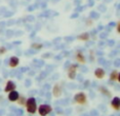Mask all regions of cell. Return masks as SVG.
<instances>
[{"instance_id": "cell-1", "label": "cell", "mask_w": 120, "mask_h": 116, "mask_svg": "<svg viewBox=\"0 0 120 116\" xmlns=\"http://www.w3.org/2000/svg\"><path fill=\"white\" fill-rule=\"evenodd\" d=\"M25 106H26L27 112L31 113V114H34L36 112V109H37V102H36V99L34 97H31L26 100L25 102Z\"/></svg>"}, {"instance_id": "cell-2", "label": "cell", "mask_w": 120, "mask_h": 116, "mask_svg": "<svg viewBox=\"0 0 120 116\" xmlns=\"http://www.w3.org/2000/svg\"><path fill=\"white\" fill-rule=\"evenodd\" d=\"M38 111H39V114L41 116H45V115H48L49 113L52 112V107H51L50 104H42V106H40Z\"/></svg>"}, {"instance_id": "cell-3", "label": "cell", "mask_w": 120, "mask_h": 116, "mask_svg": "<svg viewBox=\"0 0 120 116\" xmlns=\"http://www.w3.org/2000/svg\"><path fill=\"white\" fill-rule=\"evenodd\" d=\"M75 100L78 104H84L86 101V95L84 93H78L75 95Z\"/></svg>"}, {"instance_id": "cell-4", "label": "cell", "mask_w": 120, "mask_h": 116, "mask_svg": "<svg viewBox=\"0 0 120 116\" xmlns=\"http://www.w3.org/2000/svg\"><path fill=\"white\" fill-rule=\"evenodd\" d=\"M77 64H70V69H68V77L71 79H74L76 77V69H77Z\"/></svg>"}, {"instance_id": "cell-5", "label": "cell", "mask_w": 120, "mask_h": 116, "mask_svg": "<svg viewBox=\"0 0 120 116\" xmlns=\"http://www.w3.org/2000/svg\"><path fill=\"white\" fill-rule=\"evenodd\" d=\"M19 98V94L17 93L16 91H11L10 94H8V100H11V101H16V100H18Z\"/></svg>"}, {"instance_id": "cell-6", "label": "cell", "mask_w": 120, "mask_h": 116, "mask_svg": "<svg viewBox=\"0 0 120 116\" xmlns=\"http://www.w3.org/2000/svg\"><path fill=\"white\" fill-rule=\"evenodd\" d=\"M8 64H10L12 68H15V66H17L19 64V58L18 57H11L10 59H8Z\"/></svg>"}, {"instance_id": "cell-7", "label": "cell", "mask_w": 120, "mask_h": 116, "mask_svg": "<svg viewBox=\"0 0 120 116\" xmlns=\"http://www.w3.org/2000/svg\"><path fill=\"white\" fill-rule=\"evenodd\" d=\"M112 106L114 107V109L119 110L120 109V99H119V97H115L114 99L112 100Z\"/></svg>"}, {"instance_id": "cell-8", "label": "cell", "mask_w": 120, "mask_h": 116, "mask_svg": "<svg viewBox=\"0 0 120 116\" xmlns=\"http://www.w3.org/2000/svg\"><path fill=\"white\" fill-rule=\"evenodd\" d=\"M15 88H16V85H15L13 81H8V82L6 83L5 92H11V91H13V90H15Z\"/></svg>"}, {"instance_id": "cell-9", "label": "cell", "mask_w": 120, "mask_h": 116, "mask_svg": "<svg viewBox=\"0 0 120 116\" xmlns=\"http://www.w3.org/2000/svg\"><path fill=\"white\" fill-rule=\"evenodd\" d=\"M104 74H105V72H104L103 69H97V70L95 71V76L97 77V78H103Z\"/></svg>"}, {"instance_id": "cell-10", "label": "cell", "mask_w": 120, "mask_h": 116, "mask_svg": "<svg viewBox=\"0 0 120 116\" xmlns=\"http://www.w3.org/2000/svg\"><path fill=\"white\" fill-rule=\"evenodd\" d=\"M53 94H54L55 96H60V94H61V88H60L59 85L54 87V89H53Z\"/></svg>"}, {"instance_id": "cell-11", "label": "cell", "mask_w": 120, "mask_h": 116, "mask_svg": "<svg viewBox=\"0 0 120 116\" xmlns=\"http://www.w3.org/2000/svg\"><path fill=\"white\" fill-rule=\"evenodd\" d=\"M119 77V74H118V71H113L112 73H111V79L112 80H116V79H118Z\"/></svg>"}, {"instance_id": "cell-12", "label": "cell", "mask_w": 120, "mask_h": 116, "mask_svg": "<svg viewBox=\"0 0 120 116\" xmlns=\"http://www.w3.org/2000/svg\"><path fill=\"white\" fill-rule=\"evenodd\" d=\"M89 33H83L81 34V35L78 36V39H81V40H87L89 39Z\"/></svg>"}, {"instance_id": "cell-13", "label": "cell", "mask_w": 120, "mask_h": 116, "mask_svg": "<svg viewBox=\"0 0 120 116\" xmlns=\"http://www.w3.org/2000/svg\"><path fill=\"white\" fill-rule=\"evenodd\" d=\"M42 46H43V44H41V43H33L32 44V49H34V50H40Z\"/></svg>"}, {"instance_id": "cell-14", "label": "cell", "mask_w": 120, "mask_h": 116, "mask_svg": "<svg viewBox=\"0 0 120 116\" xmlns=\"http://www.w3.org/2000/svg\"><path fill=\"white\" fill-rule=\"evenodd\" d=\"M100 17V15H99V13H97V12H91V18H93V19H98Z\"/></svg>"}, {"instance_id": "cell-15", "label": "cell", "mask_w": 120, "mask_h": 116, "mask_svg": "<svg viewBox=\"0 0 120 116\" xmlns=\"http://www.w3.org/2000/svg\"><path fill=\"white\" fill-rule=\"evenodd\" d=\"M77 59H78V61H80V62H84V56H83L81 53H78L77 54Z\"/></svg>"}, {"instance_id": "cell-16", "label": "cell", "mask_w": 120, "mask_h": 116, "mask_svg": "<svg viewBox=\"0 0 120 116\" xmlns=\"http://www.w3.org/2000/svg\"><path fill=\"white\" fill-rule=\"evenodd\" d=\"M100 90H101V92H102V93H104L106 96H110V92H109L108 90H106V88L101 87V88H100Z\"/></svg>"}, {"instance_id": "cell-17", "label": "cell", "mask_w": 120, "mask_h": 116, "mask_svg": "<svg viewBox=\"0 0 120 116\" xmlns=\"http://www.w3.org/2000/svg\"><path fill=\"white\" fill-rule=\"evenodd\" d=\"M23 115V110L22 109H17L16 110V116H22Z\"/></svg>"}, {"instance_id": "cell-18", "label": "cell", "mask_w": 120, "mask_h": 116, "mask_svg": "<svg viewBox=\"0 0 120 116\" xmlns=\"http://www.w3.org/2000/svg\"><path fill=\"white\" fill-rule=\"evenodd\" d=\"M31 85H32V81L30 80V79H26V80H25V85H26V87H31Z\"/></svg>"}, {"instance_id": "cell-19", "label": "cell", "mask_w": 120, "mask_h": 116, "mask_svg": "<svg viewBox=\"0 0 120 116\" xmlns=\"http://www.w3.org/2000/svg\"><path fill=\"white\" fill-rule=\"evenodd\" d=\"M108 44H109L110 46H113L115 44V41H114V40H109V41H108Z\"/></svg>"}, {"instance_id": "cell-20", "label": "cell", "mask_w": 120, "mask_h": 116, "mask_svg": "<svg viewBox=\"0 0 120 116\" xmlns=\"http://www.w3.org/2000/svg\"><path fill=\"white\" fill-rule=\"evenodd\" d=\"M119 62H120V60H119V59H116V60H115V62H114L115 66H117V68H118V66H120V63H119Z\"/></svg>"}, {"instance_id": "cell-21", "label": "cell", "mask_w": 120, "mask_h": 116, "mask_svg": "<svg viewBox=\"0 0 120 116\" xmlns=\"http://www.w3.org/2000/svg\"><path fill=\"white\" fill-rule=\"evenodd\" d=\"M106 36H108V34H106V33L100 34V38H101V39H104V38H106Z\"/></svg>"}, {"instance_id": "cell-22", "label": "cell", "mask_w": 120, "mask_h": 116, "mask_svg": "<svg viewBox=\"0 0 120 116\" xmlns=\"http://www.w3.org/2000/svg\"><path fill=\"white\" fill-rule=\"evenodd\" d=\"M27 20H29V21H31V22H32V21H34V20H35V18H34V16H27Z\"/></svg>"}, {"instance_id": "cell-23", "label": "cell", "mask_w": 120, "mask_h": 116, "mask_svg": "<svg viewBox=\"0 0 120 116\" xmlns=\"http://www.w3.org/2000/svg\"><path fill=\"white\" fill-rule=\"evenodd\" d=\"M65 40H66V41H73V40H74V37H72V36H70V37H66Z\"/></svg>"}, {"instance_id": "cell-24", "label": "cell", "mask_w": 120, "mask_h": 116, "mask_svg": "<svg viewBox=\"0 0 120 116\" xmlns=\"http://www.w3.org/2000/svg\"><path fill=\"white\" fill-rule=\"evenodd\" d=\"M13 34H14V33H13V31H8V32H6V36H8V37H10V36H12Z\"/></svg>"}, {"instance_id": "cell-25", "label": "cell", "mask_w": 120, "mask_h": 116, "mask_svg": "<svg viewBox=\"0 0 120 116\" xmlns=\"http://www.w3.org/2000/svg\"><path fill=\"white\" fill-rule=\"evenodd\" d=\"M25 71H29V68H21L20 69V72L21 73H24Z\"/></svg>"}, {"instance_id": "cell-26", "label": "cell", "mask_w": 120, "mask_h": 116, "mask_svg": "<svg viewBox=\"0 0 120 116\" xmlns=\"http://www.w3.org/2000/svg\"><path fill=\"white\" fill-rule=\"evenodd\" d=\"M99 63L104 64V63H105V60H104V59H102V58H99Z\"/></svg>"}, {"instance_id": "cell-27", "label": "cell", "mask_w": 120, "mask_h": 116, "mask_svg": "<svg viewBox=\"0 0 120 116\" xmlns=\"http://www.w3.org/2000/svg\"><path fill=\"white\" fill-rule=\"evenodd\" d=\"M92 116H98L97 111H92Z\"/></svg>"}, {"instance_id": "cell-28", "label": "cell", "mask_w": 120, "mask_h": 116, "mask_svg": "<svg viewBox=\"0 0 120 116\" xmlns=\"http://www.w3.org/2000/svg\"><path fill=\"white\" fill-rule=\"evenodd\" d=\"M12 15H13V12H8V13H6V14H4V16H5V17H10V16H12Z\"/></svg>"}, {"instance_id": "cell-29", "label": "cell", "mask_w": 120, "mask_h": 116, "mask_svg": "<svg viewBox=\"0 0 120 116\" xmlns=\"http://www.w3.org/2000/svg\"><path fill=\"white\" fill-rule=\"evenodd\" d=\"M115 25H116V23L115 22H110L109 23V27H115Z\"/></svg>"}, {"instance_id": "cell-30", "label": "cell", "mask_w": 120, "mask_h": 116, "mask_svg": "<svg viewBox=\"0 0 120 116\" xmlns=\"http://www.w3.org/2000/svg\"><path fill=\"white\" fill-rule=\"evenodd\" d=\"M14 23H15V21H14V20L8 21V25H12V24H14Z\"/></svg>"}, {"instance_id": "cell-31", "label": "cell", "mask_w": 120, "mask_h": 116, "mask_svg": "<svg viewBox=\"0 0 120 116\" xmlns=\"http://www.w3.org/2000/svg\"><path fill=\"white\" fill-rule=\"evenodd\" d=\"M76 17H78V14H77V13H75L74 15H72V16H71V18H76Z\"/></svg>"}, {"instance_id": "cell-32", "label": "cell", "mask_w": 120, "mask_h": 116, "mask_svg": "<svg viewBox=\"0 0 120 116\" xmlns=\"http://www.w3.org/2000/svg\"><path fill=\"white\" fill-rule=\"evenodd\" d=\"M41 8H46V3H45V2H43V3L41 4Z\"/></svg>"}, {"instance_id": "cell-33", "label": "cell", "mask_w": 120, "mask_h": 116, "mask_svg": "<svg viewBox=\"0 0 120 116\" xmlns=\"http://www.w3.org/2000/svg\"><path fill=\"white\" fill-rule=\"evenodd\" d=\"M43 57H44V58H48V57H51L50 53H46V54H45V55H43Z\"/></svg>"}, {"instance_id": "cell-34", "label": "cell", "mask_w": 120, "mask_h": 116, "mask_svg": "<svg viewBox=\"0 0 120 116\" xmlns=\"http://www.w3.org/2000/svg\"><path fill=\"white\" fill-rule=\"evenodd\" d=\"M99 8H100V10H101V11H105V10H106V8H105V6H102V5L100 6Z\"/></svg>"}, {"instance_id": "cell-35", "label": "cell", "mask_w": 120, "mask_h": 116, "mask_svg": "<svg viewBox=\"0 0 120 116\" xmlns=\"http://www.w3.org/2000/svg\"><path fill=\"white\" fill-rule=\"evenodd\" d=\"M80 3H81L80 0H76V1H75V4H80Z\"/></svg>"}, {"instance_id": "cell-36", "label": "cell", "mask_w": 120, "mask_h": 116, "mask_svg": "<svg viewBox=\"0 0 120 116\" xmlns=\"http://www.w3.org/2000/svg\"><path fill=\"white\" fill-rule=\"evenodd\" d=\"M4 51H5V49L4 48H0V53H3Z\"/></svg>"}, {"instance_id": "cell-37", "label": "cell", "mask_w": 120, "mask_h": 116, "mask_svg": "<svg viewBox=\"0 0 120 116\" xmlns=\"http://www.w3.org/2000/svg\"><path fill=\"white\" fill-rule=\"evenodd\" d=\"M2 115H4V111L3 110H0V116H2Z\"/></svg>"}, {"instance_id": "cell-38", "label": "cell", "mask_w": 120, "mask_h": 116, "mask_svg": "<svg viewBox=\"0 0 120 116\" xmlns=\"http://www.w3.org/2000/svg\"><path fill=\"white\" fill-rule=\"evenodd\" d=\"M99 46H104V42H103V41H100V42H99Z\"/></svg>"}, {"instance_id": "cell-39", "label": "cell", "mask_w": 120, "mask_h": 116, "mask_svg": "<svg viewBox=\"0 0 120 116\" xmlns=\"http://www.w3.org/2000/svg\"><path fill=\"white\" fill-rule=\"evenodd\" d=\"M78 78H79V81H82V76H81V75H79Z\"/></svg>"}, {"instance_id": "cell-40", "label": "cell", "mask_w": 120, "mask_h": 116, "mask_svg": "<svg viewBox=\"0 0 120 116\" xmlns=\"http://www.w3.org/2000/svg\"><path fill=\"white\" fill-rule=\"evenodd\" d=\"M90 85V82H89V81H85V82H84V85H85V87H87V85Z\"/></svg>"}, {"instance_id": "cell-41", "label": "cell", "mask_w": 120, "mask_h": 116, "mask_svg": "<svg viewBox=\"0 0 120 116\" xmlns=\"http://www.w3.org/2000/svg\"><path fill=\"white\" fill-rule=\"evenodd\" d=\"M34 8H34V6H30V8H29V11H33Z\"/></svg>"}, {"instance_id": "cell-42", "label": "cell", "mask_w": 120, "mask_h": 116, "mask_svg": "<svg viewBox=\"0 0 120 116\" xmlns=\"http://www.w3.org/2000/svg\"><path fill=\"white\" fill-rule=\"evenodd\" d=\"M4 25H5V23L4 22H0V27H4Z\"/></svg>"}, {"instance_id": "cell-43", "label": "cell", "mask_w": 120, "mask_h": 116, "mask_svg": "<svg viewBox=\"0 0 120 116\" xmlns=\"http://www.w3.org/2000/svg\"><path fill=\"white\" fill-rule=\"evenodd\" d=\"M45 88H46V90H49V89H50V85H45Z\"/></svg>"}]
</instances>
